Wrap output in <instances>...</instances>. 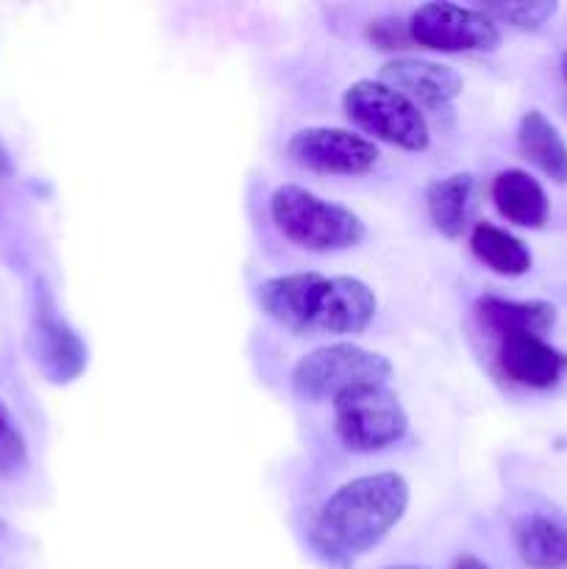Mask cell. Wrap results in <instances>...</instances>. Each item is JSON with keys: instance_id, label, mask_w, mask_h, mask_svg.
I'll list each match as a JSON object with an SVG mask.
<instances>
[{"instance_id": "obj_15", "label": "cell", "mask_w": 567, "mask_h": 569, "mask_svg": "<svg viewBox=\"0 0 567 569\" xmlns=\"http://www.w3.org/2000/svg\"><path fill=\"white\" fill-rule=\"evenodd\" d=\"M517 144H520L523 156L534 167H539L550 181L567 183V142L543 111L531 109L520 117Z\"/></svg>"}, {"instance_id": "obj_16", "label": "cell", "mask_w": 567, "mask_h": 569, "mask_svg": "<svg viewBox=\"0 0 567 569\" xmlns=\"http://www.w3.org/2000/svg\"><path fill=\"white\" fill-rule=\"evenodd\" d=\"M472 192H476V181L470 172H456L442 181H434L426 189L428 217L442 237L456 239L465 231L467 220H470Z\"/></svg>"}, {"instance_id": "obj_13", "label": "cell", "mask_w": 567, "mask_h": 569, "mask_svg": "<svg viewBox=\"0 0 567 569\" xmlns=\"http://www.w3.org/2000/svg\"><path fill=\"white\" fill-rule=\"evenodd\" d=\"M493 200L500 214L523 228H539L548 220V194L526 170H504L493 178Z\"/></svg>"}, {"instance_id": "obj_23", "label": "cell", "mask_w": 567, "mask_h": 569, "mask_svg": "<svg viewBox=\"0 0 567 569\" xmlns=\"http://www.w3.org/2000/svg\"><path fill=\"white\" fill-rule=\"evenodd\" d=\"M387 569H426V567H417V565H398V567H387Z\"/></svg>"}, {"instance_id": "obj_5", "label": "cell", "mask_w": 567, "mask_h": 569, "mask_svg": "<svg viewBox=\"0 0 567 569\" xmlns=\"http://www.w3.org/2000/svg\"><path fill=\"white\" fill-rule=\"evenodd\" d=\"M392 365L381 353L339 342L306 353L292 370V389L304 400H337L348 389L387 383Z\"/></svg>"}, {"instance_id": "obj_6", "label": "cell", "mask_w": 567, "mask_h": 569, "mask_svg": "<svg viewBox=\"0 0 567 569\" xmlns=\"http://www.w3.org/2000/svg\"><path fill=\"white\" fill-rule=\"evenodd\" d=\"M334 426L339 442L354 453H376L398 442L409 428V417L387 383L348 389L334 400Z\"/></svg>"}, {"instance_id": "obj_1", "label": "cell", "mask_w": 567, "mask_h": 569, "mask_svg": "<svg viewBox=\"0 0 567 569\" xmlns=\"http://www.w3.org/2000/svg\"><path fill=\"white\" fill-rule=\"evenodd\" d=\"M256 300L272 322L300 337L361 333L378 309L376 295L365 281L350 276L328 278L320 272L267 278L256 289Z\"/></svg>"}, {"instance_id": "obj_19", "label": "cell", "mask_w": 567, "mask_h": 569, "mask_svg": "<svg viewBox=\"0 0 567 569\" xmlns=\"http://www.w3.org/2000/svg\"><path fill=\"white\" fill-rule=\"evenodd\" d=\"M28 467V445L11 411L0 403V478L22 476Z\"/></svg>"}, {"instance_id": "obj_12", "label": "cell", "mask_w": 567, "mask_h": 569, "mask_svg": "<svg viewBox=\"0 0 567 569\" xmlns=\"http://www.w3.org/2000/svg\"><path fill=\"white\" fill-rule=\"evenodd\" d=\"M478 320L489 331L506 337H543L556 326V306L548 300L481 298L476 303Z\"/></svg>"}, {"instance_id": "obj_11", "label": "cell", "mask_w": 567, "mask_h": 569, "mask_svg": "<svg viewBox=\"0 0 567 569\" xmlns=\"http://www.w3.org/2000/svg\"><path fill=\"white\" fill-rule=\"evenodd\" d=\"M498 361L511 381L531 389L556 387L567 372V353L556 350L543 337L500 339Z\"/></svg>"}, {"instance_id": "obj_22", "label": "cell", "mask_w": 567, "mask_h": 569, "mask_svg": "<svg viewBox=\"0 0 567 569\" xmlns=\"http://www.w3.org/2000/svg\"><path fill=\"white\" fill-rule=\"evenodd\" d=\"M561 76L567 78V50H565V56H561Z\"/></svg>"}, {"instance_id": "obj_21", "label": "cell", "mask_w": 567, "mask_h": 569, "mask_svg": "<svg viewBox=\"0 0 567 569\" xmlns=\"http://www.w3.org/2000/svg\"><path fill=\"white\" fill-rule=\"evenodd\" d=\"M9 170V159H6V150L0 148V172H6Z\"/></svg>"}, {"instance_id": "obj_4", "label": "cell", "mask_w": 567, "mask_h": 569, "mask_svg": "<svg viewBox=\"0 0 567 569\" xmlns=\"http://www.w3.org/2000/svg\"><path fill=\"white\" fill-rule=\"evenodd\" d=\"M345 114L376 139L404 150H426L431 131L420 106L384 81H356L342 94Z\"/></svg>"}, {"instance_id": "obj_7", "label": "cell", "mask_w": 567, "mask_h": 569, "mask_svg": "<svg viewBox=\"0 0 567 569\" xmlns=\"http://www.w3.org/2000/svg\"><path fill=\"white\" fill-rule=\"evenodd\" d=\"M411 42L442 53H484L500 44L498 22L489 20L481 9H465L456 3H422L411 11Z\"/></svg>"}, {"instance_id": "obj_3", "label": "cell", "mask_w": 567, "mask_h": 569, "mask_svg": "<svg viewBox=\"0 0 567 569\" xmlns=\"http://www.w3.org/2000/svg\"><path fill=\"white\" fill-rule=\"evenodd\" d=\"M270 214L289 242L315 253L356 248L365 239V222L359 214L295 183H284L272 192Z\"/></svg>"}, {"instance_id": "obj_18", "label": "cell", "mask_w": 567, "mask_h": 569, "mask_svg": "<svg viewBox=\"0 0 567 569\" xmlns=\"http://www.w3.org/2000/svg\"><path fill=\"white\" fill-rule=\"evenodd\" d=\"M489 20L506 22L517 31H539L554 20L559 6L554 0H517V3H487L478 6Z\"/></svg>"}, {"instance_id": "obj_14", "label": "cell", "mask_w": 567, "mask_h": 569, "mask_svg": "<svg viewBox=\"0 0 567 569\" xmlns=\"http://www.w3.org/2000/svg\"><path fill=\"white\" fill-rule=\"evenodd\" d=\"M517 556L531 569H567V528L545 515H523L511 526Z\"/></svg>"}, {"instance_id": "obj_10", "label": "cell", "mask_w": 567, "mask_h": 569, "mask_svg": "<svg viewBox=\"0 0 567 569\" xmlns=\"http://www.w3.org/2000/svg\"><path fill=\"white\" fill-rule=\"evenodd\" d=\"M387 87L398 89L400 94L415 106H428V109H445L461 94V76L454 67L434 64L422 59H395L384 64L381 78Z\"/></svg>"}, {"instance_id": "obj_8", "label": "cell", "mask_w": 567, "mask_h": 569, "mask_svg": "<svg viewBox=\"0 0 567 569\" xmlns=\"http://www.w3.org/2000/svg\"><path fill=\"white\" fill-rule=\"evenodd\" d=\"M287 153L304 170L328 176H361L378 161L372 139L345 128H304L289 139Z\"/></svg>"}, {"instance_id": "obj_2", "label": "cell", "mask_w": 567, "mask_h": 569, "mask_svg": "<svg viewBox=\"0 0 567 569\" xmlns=\"http://www.w3.org/2000/svg\"><path fill=\"white\" fill-rule=\"evenodd\" d=\"M406 506L409 483L395 472L354 478L322 503L309 533L311 545L322 559L345 565L376 548L398 526Z\"/></svg>"}, {"instance_id": "obj_17", "label": "cell", "mask_w": 567, "mask_h": 569, "mask_svg": "<svg viewBox=\"0 0 567 569\" xmlns=\"http://www.w3.org/2000/svg\"><path fill=\"white\" fill-rule=\"evenodd\" d=\"M470 248L476 259L484 261L498 276L517 278L531 270V250L526 248V242L506 228L493 226V222H478L472 228Z\"/></svg>"}, {"instance_id": "obj_20", "label": "cell", "mask_w": 567, "mask_h": 569, "mask_svg": "<svg viewBox=\"0 0 567 569\" xmlns=\"http://www.w3.org/2000/svg\"><path fill=\"white\" fill-rule=\"evenodd\" d=\"M454 569H489V567L484 565L481 559H476V556L465 553V556H459V559L454 561Z\"/></svg>"}, {"instance_id": "obj_9", "label": "cell", "mask_w": 567, "mask_h": 569, "mask_svg": "<svg viewBox=\"0 0 567 569\" xmlns=\"http://www.w3.org/2000/svg\"><path fill=\"white\" fill-rule=\"evenodd\" d=\"M33 356L39 370L53 383H70L87 370V345L56 311L53 298L44 289L37 292L33 306Z\"/></svg>"}]
</instances>
